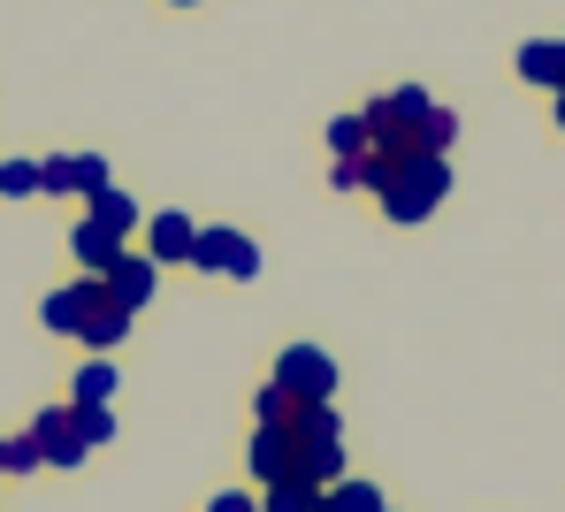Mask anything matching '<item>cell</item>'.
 <instances>
[{"mask_svg": "<svg viewBox=\"0 0 565 512\" xmlns=\"http://www.w3.org/2000/svg\"><path fill=\"white\" fill-rule=\"evenodd\" d=\"M70 420H77V436H85V451H99V444L115 436V413H107V406H70Z\"/></svg>", "mask_w": 565, "mask_h": 512, "instance_id": "ac0fdd59", "label": "cell"}, {"mask_svg": "<svg viewBox=\"0 0 565 512\" xmlns=\"http://www.w3.org/2000/svg\"><path fill=\"white\" fill-rule=\"evenodd\" d=\"M360 122H367V138H375L382 153H451V138H459V115L436 107L420 85L375 93V100L360 107Z\"/></svg>", "mask_w": 565, "mask_h": 512, "instance_id": "6da1fadb", "label": "cell"}, {"mask_svg": "<svg viewBox=\"0 0 565 512\" xmlns=\"http://www.w3.org/2000/svg\"><path fill=\"white\" fill-rule=\"evenodd\" d=\"M276 391H290L298 406H313V398H337V360L329 352H313V344H282L276 352V375H268Z\"/></svg>", "mask_w": 565, "mask_h": 512, "instance_id": "3957f363", "label": "cell"}, {"mask_svg": "<svg viewBox=\"0 0 565 512\" xmlns=\"http://www.w3.org/2000/svg\"><path fill=\"white\" fill-rule=\"evenodd\" d=\"M206 512H260V498H245V490H222Z\"/></svg>", "mask_w": 565, "mask_h": 512, "instance_id": "ffe728a7", "label": "cell"}, {"mask_svg": "<svg viewBox=\"0 0 565 512\" xmlns=\"http://www.w3.org/2000/svg\"><path fill=\"white\" fill-rule=\"evenodd\" d=\"M245 459H253L260 482H282V474H290V428H260V420H253V451H245Z\"/></svg>", "mask_w": 565, "mask_h": 512, "instance_id": "8fae6325", "label": "cell"}, {"mask_svg": "<svg viewBox=\"0 0 565 512\" xmlns=\"http://www.w3.org/2000/svg\"><path fill=\"white\" fill-rule=\"evenodd\" d=\"M31 192H39V161L8 153V161H0V200H31Z\"/></svg>", "mask_w": 565, "mask_h": 512, "instance_id": "e0dca14e", "label": "cell"}, {"mask_svg": "<svg viewBox=\"0 0 565 512\" xmlns=\"http://www.w3.org/2000/svg\"><path fill=\"white\" fill-rule=\"evenodd\" d=\"M99 284H107V299H115V307H122V313H138V307H146V299H153V284H161V268H153L146 253H138V260L122 253V260H115V268H107Z\"/></svg>", "mask_w": 565, "mask_h": 512, "instance_id": "ba28073f", "label": "cell"}, {"mask_svg": "<svg viewBox=\"0 0 565 512\" xmlns=\"http://www.w3.org/2000/svg\"><path fill=\"white\" fill-rule=\"evenodd\" d=\"M191 245H199V222H191V214H153V222H146V260H153V268L191 260Z\"/></svg>", "mask_w": 565, "mask_h": 512, "instance_id": "52a82bcc", "label": "cell"}, {"mask_svg": "<svg viewBox=\"0 0 565 512\" xmlns=\"http://www.w3.org/2000/svg\"><path fill=\"white\" fill-rule=\"evenodd\" d=\"M191 268H199V276H230V284H253V276H260V245H253L245 230L214 222V230H199V245H191Z\"/></svg>", "mask_w": 565, "mask_h": 512, "instance_id": "7a4b0ae2", "label": "cell"}, {"mask_svg": "<svg viewBox=\"0 0 565 512\" xmlns=\"http://www.w3.org/2000/svg\"><path fill=\"white\" fill-rule=\"evenodd\" d=\"M551 115H558V130H565V93H558V100H551Z\"/></svg>", "mask_w": 565, "mask_h": 512, "instance_id": "44dd1931", "label": "cell"}, {"mask_svg": "<svg viewBox=\"0 0 565 512\" xmlns=\"http://www.w3.org/2000/svg\"><path fill=\"white\" fill-rule=\"evenodd\" d=\"M382 512H390V505H382Z\"/></svg>", "mask_w": 565, "mask_h": 512, "instance_id": "603a6c76", "label": "cell"}, {"mask_svg": "<svg viewBox=\"0 0 565 512\" xmlns=\"http://www.w3.org/2000/svg\"><path fill=\"white\" fill-rule=\"evenodd\" d=\"M70 253H77V260H85L93 276H107V268H115V260L130 253V237H122V230H107V222H93V214H85V222L70 230Z\"/></svg>", "mask_w": 565, "mask_h": 512, "instance_id": "9c48e42d", "label": "cell"}, {"mask_svg": "<svg viewBox=\"0 0 565 512\" xmlns=\"http://www.w3.org/2000/svg\"><path fill=\"white\" fill-rule=\"evenodd\" d=\"M177 8H191V0H177Z\"/></svg>", "mask_w": 565, "mask_h": 512, "instance_id": "7402d4cb", "label": "cell"}, {"mask_svg": "<svg viewBox=\"0 0 565 512\" xmlns=\"http://www.w3.org/2000/svg\"><path fill=\"white\" fill-rule=\"evenodd\" d=\"M313 505H321V490H313V482H298V474L268 482V498H260V512H313Z\"/></svg>", "mask_w": 565, "mask_h": 512, "instance_id": "2e32d148", "label": "cell"}, {"mask_svg": "<svg viewBox=\"0 0 565 512\" xmlns=\"http://www.w3.org/2000/svg\"><path fill=\"white\" fill-rule=\"evenodd\" d=\"M313 512H382V490L375 482H329Z\"/></svg>", "mask_w": 565, "mask_h": 512, "instance_id": "5bb4252c", "label": "cell"}, {"mask_svg": "<svg viewBox=\"0 0 565 512\" xmlns=\"http://www.w3.org/2000/svg\"><path fill=\"white\" fill-rule=\"evenodd\" d=\"M329 153H337V161H344V153H367V122H360V115H337V122H329Z\"/></svg>", "mask_w": 565, "mask_h": 512, "instance_id": "d6986e66", "label": "cell"}, {"mask_svg": "<svg viewBox=\"0 0 565 512\" xmlns=\"http://www.w3.org/2000/svg\"><path fill=\"white\" fill-rule=\"evenodd\" d=\"M31 436H39V459H46V467H85V436H77L70 406H46L31 420Z\"/></svg>", "mask_w": 565, "mask_h": 512, "instance_id": "8992f818", "label": "cell"}, {"mask_svg": "<svg viewBox=\"0 0 565 512\" xmlns=\"http://www.w3.org/2000/svg\"><path fill=\"white\" fill-rule=\"evenodd\" d=\"M93 222H107V230H122V237H130V230H138V222H146V214H138V200H130V192H115V184H107V192H93Z\"/></svg>", "mask_w": 565, "mask_h": 512, "instance_id": "4fadbf2b", "label": "cell"}, {"mask_svg": "<svg viewBox=\"0 0 565 512\" xmlns=\"http://www.w3.org/2000/svg\"><path fill=\"white\" fill-rule=\"evenodd\" d=\"M520 77L543 85V93H565V39H527L520 46Z\"/></svg>", "mask_w": 565, "mask_h": 512, "instance_id": "30bf717a", "label": "cell"}, {"mask_svg": "<svg viewBox=\"0 0 565 512\" xmlns=\"http://www.w3.org/2000/svg\"><path fill=\"white\" fill-rule=\"evenodd\" d=\"M107 398H115V367L107 360H85L77 383H70V406H107Z\"/></svg>", "mask_w": 565, "mask_h": 512, "instance_id": "9a60e30c", "label": "cell"}, {"mask_svg": "<svg viewBox=\"0 0 565 512\" xmlns=\"http://www.w3.org/2000/svg\"><path fill=\"white\" fill-rule=\"evenodd\" d=\"M77 337H85V344H93V352H115V344H122V337H130V313L115 307V299H107V284H85V321H77Z\"/></svg>", "mask_w": 565, "mask_h": 512, "instance_id": "5b68a950", "label": "cell"}, {"mask_svg": "<svg viewBox=\"0 0 565 512\" xmlns=\"http://www.w3.org/2000/svg\"><path fill=\"white\" fill-rule=\"evenodd\" d=\"M39 192L46 200H93V192H107V153H46L39 161Z\"/></svg>", "mask_w": 565, "mask_h": 512, "instance_id": "277c9868", "label": "cell"}, {"mask_svg": "<svg viewBox=\"0 0 565 512\" xmlns=\"http://www.w3.org/2000/svg\"><path fill=\"white\" fill-rule=\"evenodd\" d=\"M85 284H93V276H77V284H62V291H46V329H54V337H77V321H85Z\"/></svg>", "mask_w": 565, "mask_h": 512, "instance_id": "7c38bea8", "label": "cell"}]
</instances>
